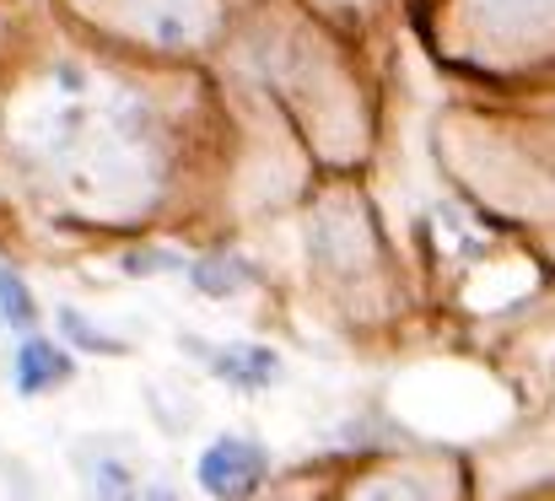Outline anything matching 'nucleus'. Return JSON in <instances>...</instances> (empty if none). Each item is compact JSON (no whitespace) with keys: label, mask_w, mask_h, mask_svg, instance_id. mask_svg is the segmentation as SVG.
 <instances>
[{"label":"nucleus","mask_w":555,"mask_h":501,"mask_svg":"<svg viewBox=\"0 0 555 501\" xmlns=\"http://www.w3.org/2000/svg\"><path fill=\"white\" fill-rule=\"evenodd\" d=\"M0 313H5V324H11L16 334H27L33 330V319H38V308H33L22 275H11V270H0Z\"/></svg>","instance_id":"39448f33"},{"label":"nucleus","mask_w":555,"mask_h":501,"mask_svg":"<svg viewBox=\"0 0 555 501\" xmlns=\"http://www.w3.org/2000/svg\"><path fill=\"white\" fill-rule=\"evenodd\" d=\"M264 480V453L243 437H221L199 459V486L216 501H248Z\"/></svg>","instance_id":"f257e3e1"},{"label":"nucleus","mask_w":555,"mask_h":501,"mask_svg":"<svg viewBox=\"0 0 555 501\" xmlns=\"http://www.w3.org/2000/svg\"><path fill=\"white\" fill-rule=\"evenodd\" d=\"M357 501H421V491H415L410 480H377V486H367Z\"/></svg>","instance_id":"6e6552de"},{"label":"nucleus","mask_w":555,"mask_h":501,"mask_svg":"<svg viewBox=\"0 0 555 501\" xmlns=\"http://www.w3.org/2000/svg\"><path fill=\"white\" fill-rule=\"evenodd\" d=\"M210 367H216L227 383H237V388H264V383L281 372L275 350H264V345H232V350H216Z\"/></svg>","instance_id":"7ed1b4c3"},{"label":"nucleus","mask_w":555,"mask_h":501,"mask_svg":"<svg viewBox=\"0 0 555 501\" xmlns=\"http://www.w3.org/2000/svg\"><path fill=\"white\" fill-rule=\"evenodd\" d=\"M60 383H70V356L54 339L27 334L22 350H16V388L22 394H43V388H60Z\"/></svg>","instance_id":"f03ea898"},{"label":"nucleus","mask_w":555,"mask_h":501,"mask_svg":"<svg viewBox=\"0 0 555 501\" xmlns=\"http://www.w3.org/2000/svg\"><path fill=\"white\" fill-rule=\"evenodd\" d=\"M60 324L76 334V345H87V350H98V356H125V345H119V339H108V334L87 330V324H81V313H70V308L60 313Z\"/></svg>","instance_id":"0eeeda50"},{"label":"nucleus","mask_w":555,"mask_h":501,"mask_svg":"<svg viewBox=\"0 0 555 501\" xmlns=\"http://www.w3.org/2000/svg\"><path fill=\"white\" fill-rule=\"evenodd\" d=\"M92 491H98V501H141V491H135V480H130L125 464H98L92 470Z\"/></svg>","instance_id":"423d86ee"},{"label":"nucleus","mask_w":555,"mask_h":501,"mask_svg":"<svg viewBox=\"0 0 555 501\" xmlns=\"http://www.w3.org/2000/svg\"><path fill=\"white\" fill-rule=\"evenodd\" d=\"M248 281H254V270H248L237 254H210V259L194 265V286L210 292V297H232V292H243Z\"/></svg>","instance_id":"20e7f679"}]
</instances>
